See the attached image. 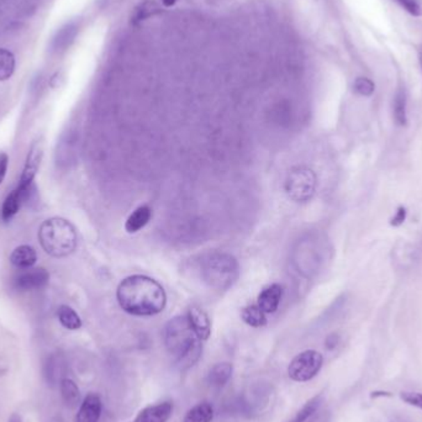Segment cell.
I'll use <instances>...</instances> for the list:
<instances>
[{"label": "cell", "instance_id": "e0dca14e", "mask_svg": "<svg viewBox=\"0 0 422 422\" xmlns=\"http://www.w3.org/2000/svg\"><path fill=\"white\" fill-rule=\"evenodd\" d=\"M77 33L78 29L74 24H67L63 28H60L56 33L54 40H52L54 51L60 52V51H65V49H68L76 39Z\"/></svg>", "mask_w": 422, "mask_h": 422}, {"label": "cell", "instance_id": "8fae6325", "mask_svg": "<svg viewBox=\"0 0 422 422\" xmlns=\"http://www.w3.org/2000/svg\"><path fill=\"white\" fill-rule=\"evenodd\" d=\"M173 404L163 401L156 405L147 406L138 412L133 422H167L172 416Z\"/></svg>", "mask_w": 422, "mask_h": 422}, {"label": "cell", "instance_id": "d6a6232c", "mask_svg": "<svg viewBox=\"0 0 422 422\" xmlns=\"http://www.w3.org/2000/svg\"><path fill=\"white\" fill-rule=\"evenodd\" d=\"M327 412L324 414H315L313 416V420L310 422H327Z\"/></svg>", "mask_w": 422, "mask_h": 422}, {"label": "cell", "instance_id": "cb8c5ba5", "mask_svg": "<svg viewBox=\"0 0 422 422\" xmlns=\"http://www.w3.org/2000/svg\"><path fill=\"white\" fill-rule=\"evenodd\" d=\"M393 111H394V119L396 124L404 127L407 121V116H406V94L405 90L403 88L398 89V92L395 94Z\"/></svg>", "mask_w": 422, "mask_h": 422}, {"label": "cell", "instance_id": "6da1fadb", "mask_svg": "<svg viewBox=\"0 0 422 422\" xmlns=\"http://www.w3.org/2000/svg\"><path fill=\"white\" fill-rule=\"evenodd\" d=\"M116 298L121 309L133 316H154L167 304L163 286L146 275H131L121 282Z\"/></svg>", "mask_w": 422, "mask_h": 422}, {"label": "cell", "instance_id": "7c38bea8", "mask_svg": "<svg viewBox=\"0 0 422 422\" xmlns=\"http://www.w3.org/2000/svg\"><path fill=\"white\" fill-rule=\"evenodd\" d=\"M187 316L197 337L202 341L208 340L211 334V324L208 314L199 307H192L189 309Z\"/></svg>", "mask_w": 422, "mask_h": 422}, {"label": "cell", "instance_id": "5b68a950", "mask_svg": "<svg viewBox=\"0 0 422 422\" xmlns=\"http://www.w3.org/2000/svg\"><path fill=\"white\" fill-rule=\"evenodd\" d=\"M316 190V176L313 170L298 167L291 170L285 179V192L295 203H305Z\"/></svg>", "mask_w": 422, "mask_h": 422}, {"label": "cell", "instance_id": "44dd1931", "mask_svg": "<svg viewBox=\"0 0 422 422\" xmlns=\"http://www.w3.org/2000/svg\"><path fill=\"white\" fill-rule=\"evenodd\" d=\"M57 316H58L60 325L65 329L76 331L82 327V320L79 318V315L76 313V310H73L68 305H60L57 310Z\"/></svg>", "mask_w": 422, "mask_h": 422}, {"label": "cell", "instance_id": "ba28073f", "mask_svg": "<svg viewBox=\"0 0 422 422\" xmlns=\"http://www.w3.org/2000/svg\"><path fill=\"white\" fill-rule=\"evenodd\" d=\"M42 157H44V146H42L41 141H36L33 143V147L30 148V152L26 157V162L24 165L22 175L20 177V183H19L20 187H26V186H30L31 183H33V179L39 172Z\"/></svg>", "mask_w": 422, "mask_h": 422}, {"label": "cell", "instance_id": "4fadbf2b", "mask_svg": "<svg viewBox=\"0 0 422 422\" xmlns=\"http://www.w3.org/2000/svg\"><path fill=\"white\" fill-rule=\"evenodd\" d=\"M232 373H234V367H232L231 363H218L209 371L206 380H208L210 387L220 389V388L225 387L226 384L229 383V380L232 377Z\"/></svg>", "mask_w": 422, "mask_h": 422}, {"label": "cell", "instance_id": "1f68e13d", "mask_svg": "<svg viewBox=\"0 0 422 422\" xmlns=\"http://www.w3.org/2000/svg\"><path fill=\"white\" fill-rule=\"evenodd\" d=\"M404 220H405V210L400 209L398 211V214L395 215L394 219H393V225H400Z\"/></svg>", "mask_w": 422, "mask_h": 422}, {"label": "cell", "instance_id": "f1b7e54d", "mask_svg": "<svg viewBox=\"0 0 422 422\" xmlns=\"http://www.w3.org/2000/svg\"><path fill=\"white\" fill-rule=\"evenodd\" d=\"M407 13L414 17H420L422 14L421 6H419L416 0H396Z\"/></svg>", "mask_w": 422, "mask_h": 422}, {"label": "cell", "instance_id": "836d02e7", "mask_svg": "<svg viewBox=\"0 0 422 422\" xmlns=\"http://www.w3.org/2000/svg\"><path fill=\"white\" fill-rule=\"evenodd\" d=\"M8 422H22V416H20L19 414H13V415L9 417V421Z\"/></svg>", "mask_w": 422, "mask_h": 422}, {"label": "cell", "instance_id": "4316f807", "mask_svg": "<svg viewBox=\"0 0 422 422\" xmlns=\"http://www.w3.org/2000/svg\"><path fill=\"white\" fill-rule=\"evenodd\" d=\"M374 89H375L374 83L372 82L371 79H368V78H357L355 83H353V90H355L357 94L362 95V97H369V95H372V94L374 93Z\"/></svg>", "mask_w": 422, "mask_h": 422}, {"label": "cell", "instance_id": "ffe728a7", "mask_svg": "<svg viewBox=\"0 0 422 422\" xmlns=\"http://www.w3.org/2000/svg\"><path fill=\"white\" fill-rule=\"evenodd\" d=\"M60 389L63 403L68 407L73 409L81 403V391L74 380L70 378L63 379L60 383Z\"/></svg>", "mask_w": 422, "mask_h": 422}, {"label": "cell", "instance_id": "9c48e42d", "mask_svg": "<svg viewBox=\"0 0 422 422\" xmlns=\"http://www.w3.org/2000/svg\"><path fill=\"white\" fill-rule=\"evenodd\" d=\"M103 412V401L95 393H89L79 406L74 422H99Z\"/></svg>", "mask_w": 422, "mask_h": 422}, {"label": "cell", "instance_id": "f546056e", "mask_svg": "<svg viewBox=\"0 0 422 422\" xmlns=\"http://www.w3.org/2000/svg\"><path fill=\"white\" fill-rule=\"evenodd\" d=\"M8 165H9V157H8V154H0V186H1V183H3L4 178H6Z\"/></svg>", "mask_w": 422, "mask_h": 422}, {"label": "cell", "instance_id": "9a60e30c", "mask_svg": "<svg viewBox=\"0 0 422 422\" xmlns=\"http://www.w3.org/2000/svg\"><path fill=\"white\" fill-rule=\"evenodd\" d=\"M152 218V210L148 205H143L136 209L125 222V230L129 234H136L140 230H143L145 226L147 225L149 220Z\"/></svg>", "mask_w": 422, "mask_h": 422}, {"label": "cell", "instance_id": "2e32d148", "mask_svg": "<svg viewBox=\"0 0 422 422\" xmlns=\"http://www.w3.org/2000/svg\"><path fill=\"white\" fill-rule=\"evenodd\" d=\"M38 261V254L33 247L28 245L19 246L11 252L10 262L17 268H31Z\"/></svg>", "mask_w": 422, "mask_h": 422}, {"label": "cell", "instance_id": "5bb4252c", "mask_svg": "<svg viewBox=\"0 0 422 422\" xmlns=\"http://www.w3.org/2000/svg\"><path fill=\"white\" fill-rule=\"evenodd\" d=\"M44 378L47 380L49 385H55L58 382H62L63 374H65V361L63 357L55 353L51 355L46 361L44 368Z\"/></svg>", "mask_w": 422, "mask_h": 422}, {"label": "cell", "instance_id": "7402d4cb", "mask_svg": "<svg viewBox=\"0 0 422 422\" xmlns=\"http://www.w3.org/2000/svg\"><path fill=\"white\" fill-rule=\"evenodd\" d=\"M241 318L251 327H263L267 325L266 314L258 307V305H248L243 307Z\"/></svg>", "mask_w": 422, "mask_h": 422}, {"label": "cell", "instance_id": "30bf717a", "mask_svg": "<svg viewBox=\"0 0 422 422\" xmlns=\"http://www.w3.org/2000/svg\"><path fill=\"white\" fill-rule=\"evenodd\" d=\"M283 286L280 284H270L266 286L263 291L259 293L257 299V305L266 315L275 314L279 307L282 298H283Z\"/></svg>", "mask_w": 422, "mask_h": 422}, {"label": "cell", "instance_id": "ac0fdd59", "mask_svg": "<svg viewBox=\"0 0 422 422\" xmlns=\"http://www.w3.org/2000/svg\"><path fill=\"white\" fill-rule=\"evenodd\" d=\"M214 419V407L209 401H202L186 414L183 422H211Z\"/></svg>", "mask_w": 422, "mask_h": 422}, {"label": "cell", "instance_id": "484cf974", "mask_svg": "<svg viewBox=\"0 0 422 422\" xmlns=\"http://www.w3.org/2000/svg\"><path fill=\"white\" fill-rule=\"evenodd\" d=\"M161 11V6L154 0H145L133 11L132 22H138L146 20L147 17H152Z\"/></svg>", "mask_w": 422, "mask_h": 422}, {"label": "cell", "instance_id": "603a6c76", "mask_svg": "<svg viewBox=\"0 0 422 422\" xmlns=\"http://www.w3.org/2000/svg\"><path fill=\"white\" fill-rule=\"evenodd\" d=\"M323 400H324V398L321 394L314 396L307 401L305 405L302 406L299 412H296L295 416L286 422H307L309 419H311L318 412V407L323 404Z\"/></svg>", "mask_w": 422, "mask_h": 422}, {"label": "cell", "instance_id": "8992f818", "mask_svg": "<svg viewBox=\"0 0 422 422\" xmlns=\"http://www.w3.org/2000/svg\"><path fill=\"white\" fill-rule=\"evenodd\" d=\"M323 364L324 357L320 352L307 350L293 358L288 367V375L294 382L305 383L318 375Z\"/></svg>", "mask_w": 422, "mask_h": 422}, {"label": "cell", "instance_id": "e575fe53", "mask_svg": "<svg viewBox=\"0 0 422 422\" xmlns=\"http://www.w3.org/2000/svg\"><path fill=\"white\" fill-rule=\"evenodd\" d=\"M177 0H162V3H163V6H172L176 4Z\"/></svg>", "mask_w": 422, "mask_h": 422}, {"label": "cell", "instance_id": "7a4b0ae2", "mask_svg": "<svg viewBox=\"0 0 422 422\" xmlns=\"http://www.w3.org/2000/svg\"><path fill=\"white\" fill-rule=\"evenodd\" d=\"M203 341L197 337L187 315L170 318L165 327V345L181 372H186L200 359Z\"/></svg>", "mask_w": 422, "mask_h": 422}, {"label": "cell", "instance_id": "d4e9b609", "mask_svg": "<svg viewBox=\"0 0 422 422\" xmlns=\"http://www.w3.org/2000/svg\"><path fill=\"white\" fill-rule=\"evenodd\" d=\"M15 71V57L10 51L0 49V82L6 81Z\"/></svg>", "mask_w": 422, "mask_h": 422}, {"label": "cell", "instance_id": "d6986e66", "mask_svg": "<svg viewBox=\"0 0 422 422\" xmlns=\"http://www.w3.org/2000/svg\"><path fill=\"white\" fill-rule=\"evenodd\" d=\"M22 206V192L19 190V188H15L13 192L6 197L3 208H1V219L6 222L10 221L15 215L19 213V210Z\"/></svg>", "mask_w": 422, "mask_h": 422}, {"label": "cell", "instance_id": "52a82bcc", "mask_svg": "<svg viewBox=\"0 0 422 422\" xmlns=\"http://www.w3.org/2000/svg\"><path fill=\"white\" fill-rule=\"evenodd\" d=\"M49 272L44 268L29 269L17 277L15 288L20 291H39L49 284Z\"/></svg>", "mask_w": 422, "mask_h": 422}, {"label": "cell", "instance_id": "277c9868", "mask_svg": "<svg viewBox=\"0 0 422 422\" xmlns=\"http://www.w3.org/2000/svg\"><path fill=\"white\" fill-rule=\"evenodd\" d=\"M202 275L210 286L227 289L238 277V264L226 253L209 254L202 263Z\"/></svg>", "mask_w": 422, "mask_h": 422}, {"label": "cell", "instance_id": "3957f363", "mask_svg": "<svg viewBox=\"0 0 422 422\" xmlns=\"http://www.w3.org/2000/svg\"><path fill=\"white\" fill-rule=\"evenodd\" d=\"M39 240L44 252L49 256L67 257L77 248V231L68 220L52 218L46 220L40 227Z\"/></svg>", "mask_w": 422, "mask_h": 422}, {"label": "cell", "instance_id": "4dcf8cb0", "mask_svg": "<svg viewBox=\"0 0 422 422\" xmlns=\"http://www.w3.org/2000/svg\"><path fill=\"white\" fill-rule=\"evenodd\" d=\"M339 342H340V337H339V334H331L329 337L326 339V342H325V345H326V348L327 350H334L336 346L339 345Z\"/></svg>", "mask_w": 422, "mask_h": 422}, {"label": "cell", "instance_id": "83f0119b", "mask_svg": "<svg viewBox=\"0 0 422 422\" xmlns=\"http://www.w3.org/2000/svg\"><path fill=\"white\" fill-rule=\"evenodd\" d=\"M401 400L409 404V405L415 406L422 410V393L417 391H401Z\"/></svg>", "mask_w": 422, "mask_h": 422}, {"label": "cell", "instance_id": "d590c367", "mask_svg": "<svg viewBox=\"0 0 422 422\" xmlns=\"http://www.w3.org/2000/svg\"><path fill=\"white\" fill-rule=\"evenodd\" d=\"M420 62H421V67H422V55L420 56Z\"/></svg>", "mask_w": 422, "mask_h": 422}]
</instances>
